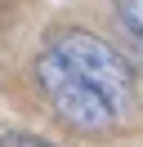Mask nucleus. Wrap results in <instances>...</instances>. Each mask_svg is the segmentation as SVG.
I'll return each instance as SVG.
<instances>
[{
	"mask_svg": "<svg viewBox=\"0 0 143 147\" xmlns=\"http://www.w3.org/2000/svg\"><path fill=\"white\" fill-rule=\"evenodd\" d=\"M116 13H121V22L143 40V0H116Z\"/></svg>",
	"mask_w": 143,
	"mask_h": 147,
	"instance_id": "obj_3",
	"label": "nucleus"
},
{
	"mask_svg": "<svg viewBox=\"0 0 143 147\" xmlns=\"http://www.w3.org/2000/svg\"><path fill=\"white\" fill-rule=\"evenodd\" d=\"M36 76H40V89H45V98H49V107L58 111L72 129H80V134H103V129L116 125V111L107 107L85 80H76L49 49L36 58Z\"/></svg>",
	"mask_w": 143,
	"mask_h": 147,
	"instance_id": "obj_2",
	"label": "nucleus"
},
{
	"mask_svg": "<svg viewBox=\"0 0 143 147\" xmlns=\"http://www.w3.org/2000/svg\"><path fill=\"white\" fill-rule=\"evenodd\" d=\"M49 54L67 67L76 80H85L107 107L121 116L130 107V94H134V76L125 67V58L116 54L107 40L89 36V31H63V36L49 40Z\"/></svg>",
	"mask_w": 143,
	"mask_h": 147,
	"instance_id": "obj_1",
	"label": "nucleus"
},
{
	"mask_svg": "<svg viewBox=\"0 0 143 147\" xmlns=\"http://www.w3.org/2000/svg\"><path fill=\"white\" fill-rule=\"evenodd\" d=\"M0 147H54V143L31 138V134H5V138H0Z\"/></svg>",
	"mask_w": 143,
	"mask_h": 147,
	"instance_id": "obj_4",
	"label": "nucleus"
}]
</instances>
